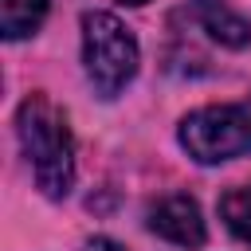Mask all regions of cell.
<instances>
[{
	"label": "cell",
	"instance_id": "obj_1",
	"mask_svg": "<svg viewBox=\"0 0 251 251\" xmlns=\"http://www.w3.org/2000/svg\"><path fill=\"white\" fill-rule=\"evenodd\" d=\"M16 133L43 196L63 200L75 184V141L63 110L47 94H27L16 114Z\"/></svg>",
	"mask_w": 251,
	"mask_h": 251
},
{
	"label": "cell",
	"instance_id": "obj_2",
	"mask_svg": "<svg viewBox=\"0 0 251 251\" xmlns=\"http://www.w3.org/2000/svg\"><path fill=\"white\" fill-rule=\"evenodd\" d=\"M82 63L98 94L114 98L137 75V39L133 31L110 12L82 16Z\"/></svg>",
	"mask_w": 251,
	"mask_h": 251
},
{
	"label": "cell",
	"instance_id": "obj_3",
	"mask_svg": "<svg viewBox=\"0 0 251 251\" xmlns=\"http://www.w3.org/2000/svg\"><path fill=\"white\" fill-rule=\"evenodd\" d=\"M180 145L200 165H220V161L251 153V110H247V102L192 110L180 122Z\"/></svg>",
	"mask_w": 251,
	"mask_h": 251
},
{
	"label": "cell",
	"instance_id": "obj_4",
	"mask_svg": "<svg viewBox=\"0 0 251 251\" xmlns=\"http://www.w3.org/2000/svg\"><path fill=\"white\" fill-rule=\"evenodd\" d=\"M149 227L169 239V243H180V247H200L204 243V220H200V204L184 192H173L165 196L153 212H149Z\"/></svg>",
	"mask_w": 251,
	"mask_h": 251
},
{
	"label": "cell",
	"instance_id": "obj_5",
	"mask_svg": "<svg viewBox=\"0 0 251 251\" xmlns=\"http://www.w3.org/2000/svg\"><path fill=\"white\" fill-rule=\"evenodd\" d=\"M192 8H196L200 27L216 43H224V47H247L251 43V24L243 16H235L224 0H192Z\"/></svg>",
	"mask_w": 251,
	"mask_h": 251
},
{
	"label": "cell",
	"instance_id": "obj_6",
	"mask_svg": "<svg viewBox=\"0 0 251 251\" xmlns=\"http://www.w3.org/2000/svg\"><path fill=\"white\" fill-rule=\"evenodd\" d=\"M47 16V0H0V31L4 39L31 35Z\"/></svg>",
	"mask_w": 251,
	"mask_h": 251
},
{
	"label": "cell",
	"instance_id": "obj_7",
	"mask_svg": "<svg viewBox=\"0 0 251 251\" xmlns=\"http://www.w3.org/2000/svg\"><path fill=\"white\" fill-rule=\"evenodd\" d=\"M220 216L231 227V235H239L243 243H251V184L227 188L220 196Z\"/></svg>",
	"mask_w": 251,
	"mask_h": 251
},
{
	"label": "cell",
	"instance_id": "obj_8",
	"mask_svg": "<svg viewBox=\"0 0 251 251\" xmlns=\"http://www.w3.org/2000/svg\"><path fill=\"white\" fill-rule=\"evenodd\" d=\"M82 251H126V247H122V243H114V239H106V235H94Z\"/></svg>",
	"mask_w": 251,
	"mask_h": 251
},
{
	"label": "cell",
	"instance_id": "obj_9",
	"mask_svg": "<svg viewBox=\"0 0 251 251\" xmlns=\"http://www.w3.org/2000/svg\"><path fill=\"white\" fill-rule=\"evenodd\" d=\"M126 4H145V0H126Z\"/></svg>",
	"mask_w": 251,
	"mask_h": 251
},
{
	"label": "cell",
	"instance_id": "obj_10",
	"mask_svg": "<svg viewBox=\"0 0 251 251\" xmlns=\"http://www.w3.org/2000/svg\"><path fill=\"white\" fill-rule=\"evenodd\" d=\"M247 110H251V98H247Z\"/></svg>",
	"mask_w": 251,
	"mask_h": 251
}]
</instances>
